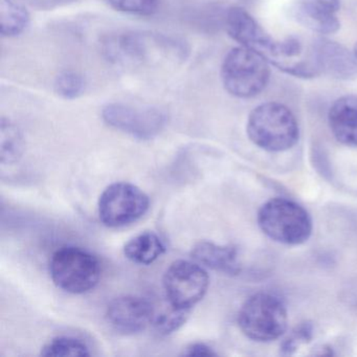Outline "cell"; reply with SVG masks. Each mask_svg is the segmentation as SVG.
<instances>
[{"label": "cell", "instance_id": "1", "mask_svg": "<svg viewBox=\"0 0 357 357\" xmlns=\"http://www.w3.org/2000/svg\"><path fill=\"white\" fill-rule=\"evenodd\" d=\"M246 133L254 145L265 151L291 149L300 137L294 112L279 102H267L252 109L248 119Z\"/></svg>", "mask_w": 357, "mask_h": 357}, {"label": "cell", "instance_id": "2", "mask_svg": "<svg viewBox=\"0 0 357 357\" xmlns=\"http://www.w3.org/2000/svg\"><path fill=\"white\" fill-rule=\"evenodd\" d=\"M257 221L267 237L286 245L305 243L312 234L309 213L288 198L275 197L265 202L259 210Z\"/></svg>", "mask_w": 357, "mask_h": 357}, {"label": "cell", "instance_id": "3", "mask_svg": "<svg viewBox=\"0 0 357 357\" xmlns=\"http://www.w3.org/2000/svg\"><path fill=\"white\" fill-rule=\"evenodd\" d=\"M271 63L260 54L243 47L231 50L221 66L225 91L239 99L256 97L264 91L271 78Z\"/></svg>", "mask_w": 357, "mask_h": 357}, {"label": "cell", "instance_id": "4", "mask_svg": "<svg viewBox=\"0 0 357 357\" xmlns=\"http://www.w3.org/2000/svg\"><path fill=\"white\" fill-rule=\"evenodd\" d=\"M238 324L242 333L255 342L278 340L287 329L288 313L281 298L268 292H258L240 308Z\"/></svg>", "mask_w": 357, "mask_h": 357}, {"label": "cell", "instance_id": "5", "mask_svg": "<svg viewBox=\"0 0 357 357\" xmlns=\"http://www.w3.org/2000/svg\"><path fill=\"white\" fill-rule=\"evenodd\" d=\"M50 273L60 289L68 294H82L91 291L99 283L101 265L87 250L66 246L52 257Z\"/></svg>", "mask_w": 357, "mask_h": 357}, {"label": "cell", "instance_id": "6", "mask_svg": "<svg viewBox=\"0 0 357 357\" xmlns=\"http://www.w3.org/2000/svg\"><path fill=\"white\" fill-rule=\"evenodd\" d=\"M149 206V197L139 187L129 183H116L108 185L100 196L98 211L104 225L116 229L141 219Z\"/></svg>", "mask_w": 357, "mask_h": 357}, {"label": "cell", "instance_id": "7", "mask_svg": "<svg viewBox=\"0 0 357 357\" xmlns=\"http://www.w3.org/2000/svg\"><path fill=\"white\" fill-rule=\"evenodd\" d=\"M208 275L197 262L177 260L164 275L165 292L168 302L175 308L191 310L208 291Z\"/></svg>", "mask_w": 357, "mask_h": 357}, {"label": "cell", "instance_id": "8", "mask_svg": "<svg viewBox=\"0 0 357 357\" xmlns=\"http://www.w3.org/2000/svg\"><path fill=\"white\" fill-rule=\"evenodd\" d=\"M102 118L108 126L142 141L158 137L166 126L167 114L155 107H142L114 102L102 110Z\"/></svg>", "mask_w": 357, "mask_h": 357}, {"label": "cell", "instance_id": "9", "mask_svg": "<svg viewBox=\"0 0 357 357\" xmlns=\"http://www.w3.org/2000/svg\"><path fill=\"white\" fill-rule=\"evenodd\" d=\"M229 36L240 47L260 54L271 66L279 68L282 62L281 40H275L243 8L231 7L225 15Z\"/></svg>", "mask_w": 357, "mask_h": 357}, {"label": "cell", "instance_id": "10", "mask_svg": "<svg viewBox=\"0 0 357 357\" xmlns=\"http://www.w3.org/2000/svg\"><path fill=\"white\" fill-rule=\"evenodd\" d=\"M155 314V307L142 296H121L108 305L106 319L119 333L133 335L141 333L151 325Z\"/></svg>", "mask_w": 357, "mask_h": 357}, {"label": "cell", "instance_id": "11", "mask_svg": "<svg viewBox=\"0 0 357 357\" xmlns=\"http://www.w3.org/2000/svg\"><path fill=\"white\" fill-rule=\"evenodd\" d=\"M309 58L319 75H326L336 80L357 79L356 56L340 43L328 39H317L311 45Z\"/></svg>", "mask_w": 357, "mask_h": 357}, {"label": "cell", "instance_id": "12", "mask_svg": "<svg viewBox=\"0 0 357 357\" xmlns=\"http://www.w3.org/2000/svg\"><path fill=\"white\" fill-rule=\"evenodd\" d=\"M340 0H294L291 12L294 20L308 30L331 35L340 28Z\"/></svg>", "mask_w": 357, "mask_h": 357}, {"label": "cell", "instance_id": "13", "mask_svg": "<svg viewBox=\"0 0 357 357\" xmlns=\"http://www.w3.org/2000/svg\"><path fill=\"white\" fill-rule=\"evenodd\" d=\"M152 38L135 32L121 33L106 37L102 43L104 55L112 63L118 66H137L148 61Z\"/></svg>", "mask_w": 357, "mask_h": 357}, {"label": "cell", "instance_id": "14", "mask_svg": "<svg viewBox=\"0 0 357 357\" xmlns=\"http://www.w3.org/2000/svg\"><path fill=\"white\" fill-rule=\"evenodd\" d=\"M330 130L336 141L348 147H357V96H342L328 112Z\"/></svg>", "mask_w": 357, "mask_h": 357}, {"label": "cell", "instance_id": "15", "mask_svg": "<svg viewBox=\"0 0 357 357\" xmlns=\"http://www.w3.org/2000/svg\"><path fill=\"white\" fill-rule=\"evenodd\" d=\"M191 257L198 264L217 273L227 275H237L241 273L239 255L234 246L200 241L192 248Z\"/></svg>", "mask_w": 357, "mask_h": 357}, {"label": "cell", "instance_id": "16", "mask_svg": "<svg viewBox=\"0 0 357 357\" xmlns=\"http://www.w3.org/2000/svg\"><path fill=\"white\" fill-rule=\"evenodd\" d=\"M166 250L164 242L153 231H144L127 242L124 255L129 261L139 265H150Z\"/></svg>", "mask_w": 357, "mask_h": 357}, {"label": "cell", "instance_id": "17", "mask_svg": "<svg viewBox=\"0 0 357 357\" xmlns=\"http://www.w3.org/2000/svg\"><path fill=\"white\" fill-rule=\"evenodd\" d=\"M30 22V13L18 0L0 1V29L3 37L20 36L29 28Z\"/></svg>", "mask_w": 357, "mask_h": 357}, {"label": "cell", "instance_id": "18", "mask_svg": "<svg viewBox=\"0 0 357 357\" xmlns=\"http://www.w3.org/2000/svg\"><path fill=\"white\" fill-rule=\"evenodd\" d=\"M24 141L20 129L7 118L1 119V162L15 164L22 158Z\"/></svg>", "mask_w": 357, "mask_h": 357}, {"label": "cell", "instance_id": "19", "mask_svg": "<svg viewBox=\"0 0 357 357\" xmlns=\"http://www.w3.org/2000/svg\"><path fill=\"white\" fill-rule=\"evenodd\" d=\"M43 356H89L91 351L83 340L72 336H58L41 349Z\"/></svg>", "mask_w": 357, "mask_h": 357}, {"label": "cell", "instance_id": "20", "mask_svg": "<svg viewBox=\"0 0 357 357\" xmlns=\"http://www.w3.org/2000/svg\"><path fill=\"white\" fill-rule=\"evenodd\" d=\"M189 313L190 310L175 308L170 304L169 309H166L162 312L158 313L155 309V314H154L152 324L158 333L167 335V334L173 333L178 330L187 321Z\"/></svg>", "mask_w": 357, "mask_h": 357}, {"label": "cell", "instance_id": "21", "mask_svg": "<svg viewBox=\"0 0 357 357\" xmlns=\"http://www.w3.org/2000/svg\"><path fill=\"white\" fill-rule=\"evenodd\" d=\"M55 91L60 97L74 100L85 91V80L82 75L74 70H66L58 75L55 80Z\"/></svg>", "mask_w": 357, "mask_h": 357}, {"label": "cell", "instance_id": "22", "mask_svg": "<svg viewBox=\"0 0 357 357\" xmlns=\"http://www.w3.org/2000/svg\"><path fill=\"white\" fill-rule=\"evenodd\" d=\"M116 11L137 16H151L158 11L160 0H107Z\"/></svg>", "mask_w": 357, "mask_h": 357}, {"label": "cell", "instance_id": "23", "mask_svg": "<svg viewBox=\"0 0 357 357\" xmlns=\"http://www.w3.org/2000/svg\"><path fill=\"white\" fill-rule=\"evenodd\" d=\"M313 327L311 324L305 323L301 325L298 329L292 331L290 336L286 338L282 344V350L285 354H291L298 349L301 344L308 342L312 337Z\"/></svg>", "mask_w": 357, "mask_h": 357}, {"label": "cell", "instance_id": "24", "mask_svg": "<svg viewBox=\"0 0 357 357\" xmlns=\"http://www.w3.org/2000/svg\"><path fill=\"white\" fill-rule=\"evenodd\" d=\"M183 355H185V356H215L217 353L208 344H202V342H195V344L187 347L185 350L183 351Z\"/></svg>", "mask_w": 357, "mask_h": 357}, {"label": "cell", "instance_id": "25", "mask_svg": "<svg viewBox=\"0 0 357 357\" xmlns=\"http://www.w3.org/2000/svg\"><path fill=\"white\" fill-rule=\"evenodd\" d=\"M353 53H354V55L356 56L357 58V43L356 45H354V49H353Z\"/></svg>", "mask_w": 357, "mask_h": 357}]
</instances>
